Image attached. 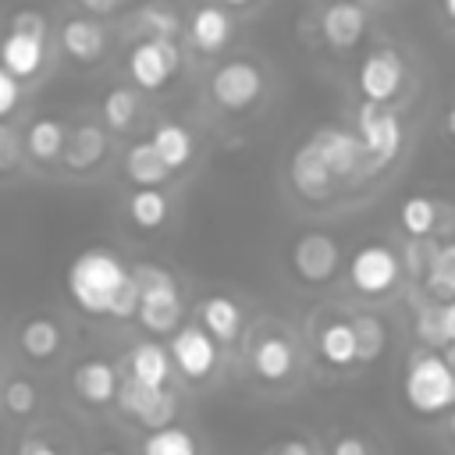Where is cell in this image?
Segmentation results:
<instances>
[{
	"instance_id": "1",
	"label": "cell",
	"mask_w": 455,
	"mask_h": 455,
	"mask_svg": "<svg viewBox=\"0 0 455 455\" xmlns=\"http://www.w3.org/2000/svg\"><path fill=\"white\" fill-rule=\"evenodd\" d=\"M132 281L124 259L110 249H82L71 267H68V299L75 302V309L89 313V316H110V306L114 299L121 295V288Z\"/></svg>"
},
{
	"instance_id": "2",
	"label": "cell",
	"mask_w": 455,
	"mask_h": 455,
	"mask_svg": "<svg viewBox=\"0 0 455 455\" xmlns=\"http://www.w3.org/2000/svg\"><path fill=\"white\" fill-rule=\"evenodd\" d=\"M402 395H405V405L416 416H441V412H448L451 402H455V377H451L448 355H437L430 348H416L409 355V363H405Z\"/></svg>"
},
{
	"instance_id": "3",
	"label": "cell",
	"mask_w": 455,
	"mask_h": 455,
	"mask_svg": "<svg viewBox=\"0 0 455 455\" xmlns=\"http://www.w3.org/2000/svg\"><path fill=\"white\" fill-rule=\"evenodd\" d=\"M135 288H139V302H135V320L149 331V334H171L181 323V295L174 277L156 267V263H139L128 267Z\"/></svg>"
},
{
	"instance_id": "4",
	"label": "cell",
	"mask_w": 455,
	"mask_h": 455,
	"mask_svg": "<svg viewBox=\"0 0 455 455\" xmlns=\"http://www.w3.org/2000/svg\"><path fill=\"white\" fill-rule=\"evenodd\" d=\"M355 139L363 149V171L387 167L402 149V124L387 110V103H359L355 110Z\"/></svg>"
},
{
	"instance_id": "5",
	"label": "cell",
	"mask_w": 455,
	"mask_h": 455,
	"mask_svg": "<svg viewBox=\"0 0 455 455\" xmlns=\"http://www.w3.org/2000/svg\"><path fill=\"white\" fill-rule=\"evenodd\" d=\"M402 277V259L391 245L384 242H370V245H359L352 256H348V284L359 291V295H387Z\"/></svg>"
},
{
	"instance_id": "6",
	"label": "cell",
	"mask_w": 455,
	"mask_h": 455,
	"mask_svg": "<svg viewBox=\"0 0 455 455\" xmlns=\"http://www.w3.org/2000/svg\"><path fill=\"white\" fill-rule=\"evenodd\" d=\"M167 355H171V366L185 380H206L220 363V345L199 323H178L171 331Z\"/></svg>"
},
{
	"instance_id": "7",
	"label": "cell",
	"mask_w": 455,
	"mask_h": 455,
	"mask_svg": "<svg viewBox=\"0 0 455 455\" xmlns=\"http://www.w3.org/2000/svg\"><path fill=\"white\" fill-rule=\"evenodd\" d=\"M114 405L135 419L139 427L146 430H160V427H171L174 416H178V398L167 391V387H146V384H135V380H117V391H114Z\"/></svg>"
},
{
	"instance_id": "8",
	"label": "cell",
	"mask_w": 455,
	"mask_h": 455,
	"mask_svg": "<svg viewBox=\"0 0 455 455\" xmlns=\"http://www.w3.org/2000/svg\"><path fill=\"white\" fill-rule=\"evenodd\" d=\"M210 96L220 110H249L259 96H263V71L252 60H224L213 75H210Z\"/></svg>"
},
{
	"instance_id": "9",
	"label": "cell",
	"mask_w": 455,
	"mask_h": 455,
	"mask_svg": "<svg viewBox=\"0 0 455 455\" xmlns=\"http://www.w3.org/2000/svg\"><path fill=\"white\" fill-rule=\"evenodd\" d=\"M178 64H181V53L174 39H142L128 50V75L142 92L164 89L178 75Z\"/></svg>"
},
{
	"instance_id": "10",
	"label": "cell",
	"mask_w": 455,
	"mask_h": 455,
	"mask_svg": "<svg viewBox=\"0 0 455 455\" xmlns=\"http://www.w3.org/2000/svg\"><path fill=\"white\" fill-rule=\"evenodd\" d=\"M405 82V64L395 50L380 46V50H370L363 60H359V71H355V85L363 92L366 103H387L398 96Z\"/></svg>"
},
{
	"instance_id": "11",
	"label": "cell",
	"mask_w": 455,
	"mask_h": 455,
	"mask_svg": "<svg viewBox=\"0 0 455 455\" xmlns=\"http://www.w3.org/2000/svg\"><path fill=\"white\" fill-rule=\"evenodd\" d=\"M306 142L316 149V156L334 174V181H348V178H355L363 171V149H359L355 132L338 128V124H323Z\"/></svg>"
},
{
	"instance_id": "12",
	"label": "cell",
	"mask_w": 455,
	"mask_h": 455,
	"mask_svg": "<svg viewBox=\"0 0 455 455\" xmlns=\"http://www.w3.org/2000/svg\"><path fill=\"white\" fill-rule=\"evenodd\" d=\"M341 267V249L331 235L323 231H306L295 245H291V270L306 281V284H327Z\"/></svg>"
},
{
	"instance_id": "13",
	"label": "cell",
	"mask_w": 455,
	"mask_h": 455,
	"mask_svg": "<svg viewBox=\"0 0 455 455\" xmlns=\"http://www.w3.org/2000/svg\"><path fill=\"white\" fill-rule=\"evenodd\" d=\"M366 32V11L355 0H331L320 14V36L334 50H352Z\"/></svg>"
},
{
	"instance_id": "14",
	"label": "cell",
	"mask_w": 455,
	"mask_h": 455,
	"mask_svg": "<svg viewBox=\"0 0 455 455\" xmlns=\"http://www.w3.org/2000/svg\"><path fill=\"white\" fill-rule=\"evenodd\" d=\"M71 391L85 405H107V402H114V391H117V370H114V363L103 359V355L78 359L75 370H71Z\"/></svg>"
},
{
	"instance_id": "15",
	"label": "cell",
	"mask_w": 455,
	"mask_h": 455,
	"mask_svg": "<svg viewBox=\"0 0 455 455\" xmlns=\"http://www.w3.org/2000/svg\"><path fill=\"white\" fill-rule=\"evenodd\" d=\"M288 178H291V188L302 196V199H327L334 192V174L323 167V160L316 156V149L309 142H302L288 164Z\"/></svg>"
},
{
	"instance_id": "16",
	"label": "cell",
	"mask_w": 455,
	"mask_h": 455,
	"mask_svg": "<svg viewBox=\"0 0 455 455\" xmlns=\"http://www.w3.org/2000/svg\"><path fill=\"white\" fill-rule=\"evenodd\" d=\"M46 64V39H32L21 32H7L0 39V68L11 78H36Z\"/></svg>"
},
{
	"instance_id": "17",
	"label": "cell",
	"mask_w": 455,
	"mask_h": 455,
	"mask_svg": "<svg viewBox=\"0 0 455 455\" xmlns=\"http://www.w3.org/2000/svg\"><path fill=\"white\" fill-rule=\"evenodd\" d=\"M242 323H245V313H242V306H238L231 295H206V299L199 302V327H203L217 345L238 341Z\"/></svg>"
},
{
	"instance_id": "18",
	"label": "cell",
	"mask_w": 455,
	"mask_h": 455,
	"mask_svg": "<svg viewBox=\"0 0 455 455\" xmlns=\"http://www.w3.org/2000/svg\"><path fill=\"white\" fill-rule=\"evenodd\" d=\"M124 377L146 387H167L171 380V355L156 341H139L124 355Z\"/></svg>"
},
{
	"instance_id": "19",
	"label": "cell",
	"mask_w": 455,
	"mask_h": 455,
	"mask_svg": "<svg viewBox=\"0 0 455 455\" xmlns=\"http://www.w3.org/2000/svg\"><path fill=\"white\" fill-rule=\"evenodd\" d=\"M231 32H235V21H231V14H228L224 7H217V4H203V7H196L192 18H188L192 46L203 50V53L224 50L228 39H231Z\"/></svg>"
},
{
	"instance_id": "20",
	"label": "cell",
	"mask_w": 455,
	"mask_h": 455,
	"mask_svg": "<svg viewBox=\"0 0 455 455\" xmlns=\"http://www.w3.org/2000/svg\"><path fill=\"white\" fill-rule=\"evenodd\" d=\"M60 50L78 64H92L107 50V32L92 18H68L60 25Z\"/></svg>"
},
{
	"instance_id": "21",
	"label": "cell",
	"mask_w": 455,
	"mask_h": 455,
	"mask_svg": "<svg viewBox=\"0 0 455 455\" xmlns=\"http://www.w3.org/2000/svg\"><path fill=\"white\" fill-rule=\"evenodd\" d=\"M107 156V132L100 124H78L60 149V160L68 171H92Z\"/></svg>"
},
{
	"instance_id": "22",
	"label": "cell",
	"mask_w": 455,
	"mask_h": 455,
	"mask_svg": "<svg viewBox=\"0 0 455 455\" xmlns=\"http://www.w3.org/2000/svg\"><path fill=\"white\" fill-rule=\"evenodd\" d=\"M149 146L156 149V156L164 160V167L174 174L181 167L192 164V153H196V142H192V132L178 121H160L149 135Z\"/></svg>"
},
{
	"instance_id": "23",
	"label": "cell",
	"mask_w": 455,
	"mask_h": 455,
	"mask_svg": "<svg viewBox=\"0 0 455 455\" xmlns=\"http://www.w3.org/2000/svg\"><path fill=\"white\" fill-rule=\"evenodd\" d=\"M124 178L135 188H160L171 178V171L164 167V160L156 156L149 139H142V142H132L128 153H124Z\"/></svg>"
},
{
	"instance_id": "24",
	"label": "cell",
	"mask_w": 455,
	"mask_h": 455,
	"mask_svg": "<svg viewBox=\"0 0 455 455\" xmlns=\"http://www.w3.org/2000/svg\"><path fill=\"white\" fill-rule=\"evenodd\" d=\"M295 370V352L284 338H263L256 348H252V373L267 384H281L288 380Z\"/></svg>"
},
{
	"instance_id": "25",
	"label": "cell",
	"mask_w": 455,
	"mask_h": 455,
	"mask_svg": "<svg viewBox=\"0 0 455 455\" xmlns=\"http://www.w3.org/2000/svg\"><path fill=\"white\" fill-rule=\"evenodd\" d=\"M18 348H21L28 359H36V363L53 359V355L60 352V327H57V320H50V316H32V320H25L21 331H18Z\"/></svg>"
},
{
	"instance_id": "26",
	"label": "cell",
	"mask_w": 455,
	"mask_h": 455,
	"mask_svg": "<svg viewBox=\"0 0 455 455\" xmlns=\"http://www.w3.org/2000/svg\"><path fill=\"white\" fill-rule=\"evenodd\" d=\"M320 359L334 370H348L355 366V338H352V323L348 320H327L320 338H316Z\"/></svg>"
},
{
	"instance_id": "27",
	"label": "cell",
	"mask_w": 455,
	"mask_h": 455,
	"mask_svg": "<svg viewBox=\"0 0 455 455\" xmlns=\"http://www.w3.org/2000/svg\"><path fill=\"white\" fill-rule=\"evenodd\" d=\"M64 139H68L64 121H57V117H36V121L28 124L25 149H28V156H32V160L50 164V160H57V156H60Z\"/></svg>"
},
{
	"instance_id": "28",
	"label": "cell",
	"mask_w": 455,
	"mask_h": 455,
	"mask_svg": "<svg viewBox=\"0 0 455 455\" xmlns=\"http://www.w3.org/2000/svg\"><path fill=\"white\" fill-rule=\"evenodd\" d=\"M167 213H171V203H167V196L160 188H135L128 196V220L135 228H142V231L164 228Z\"/></svg>"
},
{
	"instance_id": "29",
	"label": "cell",
	"mask_w": 455,
	"mask_h": 455,
	"mask_svg": "<svg viewBox=\"0 0 455 455\" xmlns=\"http://www.w3.org/2000/svg\"><path fill=\"white\" fill-rule=\"evenodd\" d=\"M348 323H352V338H355V363L380 359V352L387 348V327H384V320L377 313H359Z\"/></svg>"
},
{
	"instance_id": "30",
	"label": "cell",
	"mask_w": 455,
	"mask_h": 455,
	"mask_svg": "<svg viewBox=\"0 0 455 455\" xmlns=\"http://www.w3.org/2000/svg\"><path fill=\"white\" fill-rule=\"evenodd\" d=\"M139 455H199V441L192 430L171 423V427L149 430L139 444Z\"/></svg>"
},
{
	"instance_id": "31",
	"label": "cell",
	"mask_w": 455,
	"mask_h": 455,
	"mask_svg": "<svg viewBox=\"0 0 455 455\" xmlns=\"http://www.w3.org/2000/svg\"><path fill=\"white\" fill-rule=\"evenodd\" d=\"M100 114H103V124L110 132H128L135 124V117H139V92L124 89V85L107 89V96L100 103Z\"/></svg>"
},
{
	"instance_id": "32",
	"label": "cell",
	"mask_w": 455,
	"mask_h": 455,
	"mask_svg": "<svg viewBox=\"0 0 455 455\" xmlns=\"http://www.w3.org/2000/svg\"><path fill=\"white\" fill-rule=\"evenodd\" d=\"M135 25L146 32V39H174L178 28H181V18L171 4L153 0V4H142L135 11Z\"/></svg>"
},
{
	"instance_id": "33",
	"label": "cell",
	"mask_w": 455,
	"mask_h": 455,
	"mask_svg": "<svg viewBox=\"0 0 455 455\" xmlns=\"http://www.w3.org/2000/svg\"><path fill=\"white\" fill-rule=\"evenodd\" d=\"M416 334L427 345H448L451 334H455V306L441 302L437 309H423L419 320H416Z\"/></svg>"
},
{
	"instance_id": "34",
	"label": "cell",
	"mask_w": 455,
	"mask_h": 455,
	"mask_svg": "<svg viewBox=\"0 0 455 455\" xmlns=\"http://www.w3.org/2000/svg\"><path fill=\"white\" fill-rule=\"evenodd\" d=\"M398 220H402V228H405L409 238H427V235L434 231L437 206H434V199H427V196H409V199L402 203V210H398Z\"/></svg>"
},
{
	"instance_id": "35",
	"label": "cell",
	"mask_w": 455,
	"mask_h": 455,
	"mask_svg": "<svg viewBox=\"0 0 455 455\" xmlns=\"http://www.w3.org/2000/svg\"><path fill=\"white\" fill-rule=\"evenodd\" d=\"M427 284L434 288V295L441 302H451V291H455V270H451V245H441V252L430 259V270H427Z\"/></svg>"
},
{
	"instance_id": "36",
	"label": "cell",
	"mask_w": 455,
	"mask_h": 455,
	"mask_svg": "<svg viewBox=\"0 0 455 455\" xmlns=\"http://www.w3.org/2000/svg\"><path fill=\"white\" fill-rule=\"evenodd\" d=\"M36 405H39V391H36L32 380L18 377V380H11V384L4 387V409H7L11 416H32Z\"/></svg>"
},
{
	"instance_id": "37",
	"label": "cell",
	"mask_w": 455,
	"mask_h": 455,
	"mask_svg": "<svg viewBox=\"0 0 455 455\" xmlns=\"http://www.w3.org/2000/svg\"><path fill=\"white\" fill-rule=\"evenodd\" d=\"M11 32L32 36V39H46V18L36 7H21V11L11 14Z\"/></svg>"
},
{
	"instance_id": "38",
	"label": "cell",
	"mask_w": 455,
	"mask_h": 455,
	"mask_svg": "<svg viewBox=\"0 0 455 455\" xmlns=\"http://www.w3.org/2000/svg\"><path fill=\"white\" fill-rule=\"evenodd\" d=\"M21 160V142H18V132L11 124L0 121V171L14 167Z\"/></svg>"
},
{
	"instance_id": "39",
	"label": "cell",
	"mask_w": 455,
	"mask_h": 455,
	"mask_svg": "<svg viewBox=\"0 0 455 455\" xmlns=\"http://www.w3.org/2000/svg\"><path fill=\"white\" fill-rule=\"evenodd\" d=\"M18 103H21V85H18V78H11V75L0 68V121L11 117V114L18 110Z\"/></svg>"
},
{
	"instance_id": "40",
	"label": "cell",
	"mask_w": 455,
	"mask_h": 455,
	"mask_svg": "<svg viewBox=\"0 0 455 455\" xmlns=\"http://www.w3.org/2000/svg\"><path fill=\"white\" fill-rule=\"evenodd\" d=\"M331 455H373V448L359 434H338L331 444Z\"/></svg>"
},
{
	"instance_id": "41",
	"label": "cell",
	"mask_w": 455,
	"mask_h": 455,
	"mask_svg": "<svg viewBox=\"0 0 455 455\" xmlns=\"http://www.w3.org/2000/svg\"><path fill=\"white\" fill-rule=\"evenodd\" d=\"M263 455H316V448H313L306 437H281V441H274Z\"/></svg>"
},
{
	"instance_id": "42",
	"label": "cell",
	"mask_w": 455,
	"mask_h": 455,
	"mask_svg": "<svg viewBox=\"0 0 455 455\" xmlns=\"http://www.w3.org/2000/svg\"><path fill=\"white\" fill-rule=\"evenodd\" d=\"M18 455H60V451L50 441H43V437H25L18 444Z\"/></svg>"
},
{
	"instance_id": "43",
	"label": "cell",
	"mask_w": 455,
	"mask_h": 455,
	"mask_svg": "<svg viewBox=\"0 0 455 455\" xmlns=\"http://www.w3.org/2000/svg\"><path fill=\"white\" fill-rule=\"evenodd\" d=\"M89 14H114L121 7V0H78Z\"/></svg>"
},
{
	"instance_id": "44",
	"label": "cell",
	"mask_w": 455,
	"mask_h": 455,
	"mask_svg": "<svg viewBox=\"0 0 455 455\" xmlns=\"http://www.w3.org/2000/svg\"><path fill=\"white\" fill-rule=\"evenodd\" d=\"M220 4H228V7H245V4H252V0H220Z\"/></svg>"
},
{
	"instance_id": "45",
	"label": "cell",
	"mask_w": 455,
	"mask_h": 455,
	"mask_svg": "<svg viewBox=\"0 0 455 455\" xmlns=\"http://www.w3.org/2000/svg\"><path fill=\"white\" fill-rule=\"evenodd\" d=\"M441 7H444V18H451V0H441Z\"/></svg>"
},
{
	"instance_id": "46",
	"label": "cell",
	"mask_w": 455,
	"mask_h": 455,
	"mask_svg": "<svg viewBox=\"0 0 455 455\" xmlns=\"http://www.w3.org/2000/svg\"><path fill=\"white\" fill-rule=\"evenodd\" d=\"M96 455H121V451H114V448H103V451H96Z\"/></svg>"
},
{
	"instance_id": "47",
	"label": "cell",
	"mask_w": 455,
	"mask_h": 455,
	"mask_svg": "<svg viewBox=\"0 0 455 455\" xmlns=\"http://www.w3.org/2000/svg\"><path fill=\"white\" fill-rule=\"evenodd\" d=\"M327 4H331V0H327Z\"/></svg>"
}]
</instances>
